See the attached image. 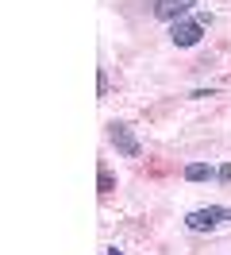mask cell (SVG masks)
Instances as JSON below:
<instances>
[{
	"instance_id": "277c9868",
	"label": "cell",
	"mask_w": 231,
	"mask_h": 255,
	"mask_svg": "<svg viewBox=\"0 0 231 255\" xmlns=\"http://www.w3.org/2000/svg\"><path fill=\"white\" fill-rule=\"evenodd\" d=\"M197 0H154V16L166 19V23H177V19H185V12L193 8Z\"/></svg>"
},
{
	"instance_id": "3957f363",
	"label": "cell",
	"mask_w": 231,
	"mask_h": 255,
	"mask_svg": "<svg viewBox=\"0 0 231 255\" xmlns=\"http://www.w3.org/2000/svg\"><path fill=\"white\" fill-rule=\"evenodd\" d=\"M108 139H112V147L120 151L123 159H139V155H143V147H139L135 131L123 124V120H112V124H108Z\"/></svg>"
},
{
	"instance_id": "8992f818",
	"label": "cell",
	"mask_w": 231,
	"mask_h": 255,
	"mask_svg": "<svg viewBox=\"0 0 231 255\" xmlns=\"http://www.w3.org/2000/svg\"><path fill=\"white\" fill-rule=\"evenodd\" d=\"M96 186H100V193H112V186H116V182H112V170H108V166H100V170H96Z\"/></svg>"
},
{
	"instance_id": "52a82bcc",
	"label": "cell",
	"mask_w": 231,
	"mask_h": 255,
	"mask_svg": "<svg viewBox=\"0 0 231 255\" xmlns=\"http://www.w3.org/2000/svg\"><path fill=\"white\" fill-rule=\"evenodd\" d=\"M96 93H100V97L108 93V70H100V78H96Z\"/></svg>"
},
{
	"instance_id": "9c48e42d",
	"label": "cell",
	"mask_w": 231,
	"mask_h": 255,
	"mask_svg": "<svg viewBox=\"0 0 231 255\" xmlns=\"http://www.w3.org/2000/svg\"><path fill=\"white\" fill-rule=\"evenodd\" d=\"M108 255H123V252H120V248H108Z\"/></svg>"
},
{
	"instance_id": "6da1fadb",
	"label": "cell",
	"mask_w": 231,
	"mask_h": 255,
	"mask_svg": "<svg viewBox=\"0 0 231 255\" xmlns=\"http://www.w3.org/2000/svg\"><path fill=\"white\" fill-rule=\"evenodd\" d=\"M224 224H231L228 205H204V209H193V213L185 217V228H189V232H216V228H224Z\"/></svg>"
},
{
	"instance_id": "5b68a950",
	"label": "cell",
	"mask_w": 231,
	"mask_h": 255,
	"mask_svg": "<svg viewBox=\"0 0 231 255\" xmlns=\"http://www.w3.org/2000/svg\"><path fill=\"white\" fill-rule=\"evenodd\" d=\"M212 178H220V170H212L208 162H189L185 166V182H212Z\"/></svg>"
},
{
	"instance_id": "ba28073f",
	"label": "cell",
	"mask_w": 231,
	"mask_h": 255,
	"mask_svg": "<svg viewBox=\"0 0 231 255\" xmlns=\"http://www.w3.org/2000/svg\"><path fill=\"white\" fill-rule=\"evenodd\" d=\"M216 182H231V162H228V166H220V178H216Z\"/></svg>"
},
{
	"instance_id": "7a4b0ae2",
	"label": "cell",
	"mask_w": 231,
	"mask_h": 255,
	"mask_svg": "<svg viewBox=\"0 0 231 255\" xmlns=\"http://www.w3.org/2000/svg\"><path fill=\"white\" fill-rule=\"evenodd\" d=\"M208 23L212 16H193V19H177V23H169V39H173V47H197L204 31H208Z\"/></svg>"
}]
</instances>
